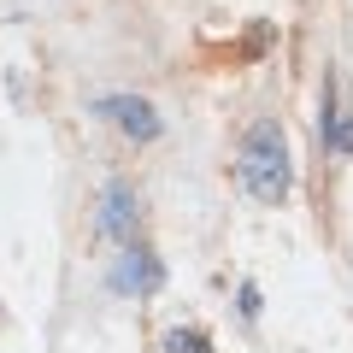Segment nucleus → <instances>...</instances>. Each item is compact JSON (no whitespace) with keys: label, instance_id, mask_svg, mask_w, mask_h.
<instances>
[{"label":"nucleus","instance_id":"2","mask_svg":"<svg viewBox=\"0 0 353 353\" xmlns=\"http://www.w3.org/2000/svg\"><path fill=\"white\" fill-rule=\"evenodd\" d=\"M106 289L112 294H136V301H148V294L165 289V265L153 248H141V241H130V248H118L112 271H106Z\"/></svg>","mask_w":353,"mask_h":353},{"label":"nucleus","instance_id":"5","mask_svg":"<svg viewBox=\"0 0 353 353\" xmlns=\"http://www.w3.org/2000/svg\"><path fill=\"white\" fill-rule=\"evenodd\" d=\"M165 353H212L201 330H165Z\"/></svg>","mask_w":353,"mask_h":353},{"label":"nucleus","instance_id":"4","mask_svg":"<svg viewBox=\"0 0 353 353\" xmlns=\"http://www.w3.org/2000/svg\"><path fill=\"white\" fill-rule=\"evenodd\" d=\"M101 236L106 241H118V248H130V236H136V224H141V201H136V189L130 183H112L106 189V201H101Z\"/></svg>","mask_w":353,"mask_h":353},{"label":"nucleus","instance_id":"6","mask_svg":"<svg viewBox=\"0 0 353 353\" xmlns=\"http://www.w3.org/2000/svg\"><path fill=\"white\" fill-rule=\"evenodd\" d=\"M236 306H241V318H259V289H253V283H248V289L236 294Z\"/></svg>","mask_w":353,"mask_h":353},{"label":"nucleus","instance_id":"3","mask_svg":"<svg viewBox=\"0 0 353 353\" xmlns=\"http://www.w3.org/2000/svg\"><path fill=\"white\" fill-rule=\"evenodd\" d=\"M94 118L118 124L130 141H159V112H153L141 94H101V101H94Z\"/></svg>","mask_w":353,"mask_h":353},{"label":"nucleus","instance_id":"1","mask_svg":"<svg viewBox=\"0 0 353 353\" xmlns=\"http://www.w3.org/2000/svg\"><path fill=\"white\" fill-rule=\"evenodd\" d=\"M241 189L253 194V201H283V194L294 189V159H289V141H283V124H271V118H259V124L248 130V141H241Z\"/></svg>","mask_w":353,"mask_h":353}]
</instances>
